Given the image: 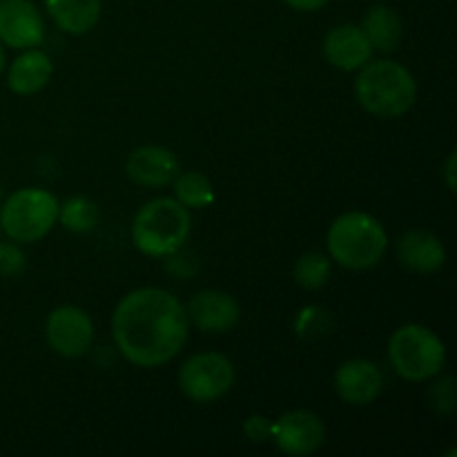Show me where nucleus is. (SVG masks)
I'll list each match as a JSON object with an SVG mask.
<instances>
[{
	"label": "nucleus",
	"mask_w": 457,
	"mask_h": 457,
	"mask_svg": "<svg viewBox=\"0 0 457 457\" xmlns=\"http://www.w3.org/2000/svg\"><path fill=\"white\" fill-rule=\"evenodd\" d=\"M112 337L120 355L141 369H159L186 348L190 320L172 293L154 286L125 295L112 315Z\"/></svg>",
	"instance_id": "f257e3e1"
},
{
	"label": "nucleus",
	"mask_w": 457,
	"mask_h": 457,
	"mask_svg": "<svg viewBox=\"0 0 457 457\" xmlns=\"http://www.w3.org/2000/svg\"><path fill=\"white\" fill-rule=\"evenodd\" d=\"M357 103L379 119H397L413 107L418 83L409 67L397 61H369L355 76Z\"/></svg>",
	"instance_id": "f03ea898"
},
{
	"label": "nucleus",
	"mask_w": 457,
	"mask_h": 457,
	"mask_svg": "<svg viewBox=\"0 0 457 457\" xmlns=\"http://www.w3.org/2000/svg\"><path fill=\"white\" fill-rule=\"evenodd\" d=\"M326 248L337 266L364 272L384 259L388 250V235L382 223L369 212L351 210L330 223Z\"/></svg>",
	"instance_id": "7ed1b4c3"
},
{
	"label": "nucleus",
	"mask_w": 457,
	"mask_h": 457,
	"mask_svg": "<svg viewBox=\"0 0 457 457\" xmlns=\"http://www.w3.org/2000/svg\"><path fill=\"white\" fill-rule=\"evenodd\" d=\"M190 210L172 196H159L143 205L132 221V241L147 257L163 259L187 244Z\"/></svg>",
	"instance_id": "20e7f679"
},
{
	"label": "nucleus",
	"mask_w": 457,
	"mask_h": 457,
	"mask_svg": "<svg viewBox=\"0 0 457 457\" xmlns=\"http://www.w3.org/2000/svg\"><path fill=\"white\" fill-rule=\"evenodd\" d=\"M388 360L406 382H427L445 369L446 346L427 326L404 324L388 339Z\"/></svg>",
	"instance_id": "39448f33"
},
{
	"label": "nucleus",
	"mask_w": 457,
	"mask_h": 457,
	"mask_svg": "<svg viewBox=\"0 0 457 457\" xmlns=\"http://www.w3.org/2000/svg\"><path fill=\"white\" fill-rule=\"evenodd\" d=\"M58 205L45 187H21L0 208V230L16 244H36L58 223Z\"/></svg>",
	"instance_id": "423d86ee"
},
{
	"label": "nucleus",
	"mask_w": 457,
	"mask_h": 457,
	"mask_svg": "<svg viewBox=\"0 0 457 457\" xmlns=\"http://www.w3.org/2000/svg\"><path fill=\"white\" fill-rule=\"evenodd\" d=\"M235 384V366L223 353H195L179 370V388L196 404H210L228 395Z\"/></svg>",
	"instance_id": "0eeeda50"
},
{
	"label": "nucleus",
	"mask_w": 457,
	"mask_h": 457,
	"mask_svg": "<svg viewBox=\"0 0 457 457\" xmlns=\"http://www.w3.org/2000/svg\"><path fill=\"white\" fill-rule=\"evenodd\" d=\"M49 348L65 360H76L89 351L94 342V324L79 306H58L45 324Z\"/></svg>",
	"instance_id": "6e6552de"
},
{
	"label": "nucleus",
	"mask_w": 457,
	"mask_h": 457,
	"mask_svg": "<svg viewBox=\"0 0 457 457\" xmlns=\"http://www.w3.org/2000/svg\"><path fill=\"white\" fill-rule=\"evenodd\" d=\"M270 440L286 455H312L324 445L326 424L312 411H288L272 422Z\"/></svg>",
	"instance_id": "1a4fd4ad"
},
{
	"label": "nucleus",
	"mask_w": 457,
	"mask_h": 457,
	"mask_svg": "<svg viewBox=\"0 0 457 457\" xmlns=\"http://www.w3.org/2000/svg\"><path fill=\"white\" fill-rule=\"evenodd\" d=\"M43 40L45 18L31 0H0V45L29 49Z\"/></svg>",
	"instance_id": "9d476101"
},
{
	"label": "nucleus",
	"mask_w": 457,
	"mask_h": 457,
	"mask_svg": "<svg viewBox=\"0 0 457 457\" xmlns=\"http://www.w3.org/2000/svg\"><path fill=\"white\" fill-rule=\"evenodd\" d=\"M186 312L196 330L212 335L228 333L241 320V308L237 299L223 290H201L190 299Z\"/></svg>",
	"instance_id": "9b49d317"
},
{
	"label": "nucleus",
	"mask_w": 457,
	"mask_h": 457,
	"mask_svg": "<svg viewBox=\"0 0 457 457\" xmlns=\"http://www.w3.org/2000/svg\"><path fill=\"white\" fill-rule=\"evenodd\" d=\"M335 391L346 404L369 406L382 395L384 375L369 360H348L335 370Z\"/></svg>",
	"instance_id": "f8f14e48"
},
{
	"label": "nucleus",
	"mask_w": 457,
	"mask_h": 457,
	"mask_svg": "<svg viewBox=\"0 0 457 457\" xmlns=\"http://www.w3.org/2000/svg\"><path fill=\"white\" fill-rule=\"evenodd\" d=\"M125 172L137 186L163 187L179 174V159L163 145H141L129 152Z\"/></svg>",
	"instance_id": "ddd939ff"
},
{
	"label": "nucleus",
	"mask_w": 457,
	"mask_h": 457,
	"mask_svg": "<svg viewBox=\"0 0 457 457\" xmlns=\"http://www.w3.org/2000/svg\"><path fill=\"white\" fill-rule=\"evenodd\" d=\"M324 56L342 71H357L373 56L369 38L357 25H337L326 34Z\"/></svg>",
	"instance_id": "4468645a"
},
{
	"label": "nucleus",
	"mask_w": 457,
	"mask_h": 457,
	"mask_svg": "<svg viewBox=\"0 0 457 457\" xmlns=\"http://www.w3.org/2000/svg\"><path fill=\"white\" fill-rule=\"evenodd\" d=\"M397 259L418 275H433L446 263V248L437 235L428 230H409L397 239Z\"/></svg>",
	"instance_id": "2eb2a0df"
},
{
	"label": "nucleus",
	"mask_w": 457,
	"mask_h": 457,
	"mask_svg": "<svg viewBox=\"0 0 457 457\" xmlns=\"http://www.w3.org/2000/svg\"><path fill=\"white\" fill-rule=\"evenodd\" d=\"M52 71L54 65L47 54L34 47L22 49L21 56L13 58L12 67H9L7 85L18 96H31L47 87Z\"/></svg>",
	"instance_id": "dca6fc26"
},
{
	"label": "nucleus",
	"mask_w": 457,
	"mask_h": 457,
	"mask_svg": "<svg viewBox=\"0 0 457 457\" xmlns=\"http://www.w3.org/2000/svg\"><path fill=\"white\" fill-rule=\"evenodd\" d=\"M49 18L61 31L83 36L101 21V0H45Z\"/></svg>",
	"instance_id": "f3484780"
},
{
	"label": "nucleus",
	"mask_w": 457,
	"mask_h": 457,
	"mask_svg": "<svg viewBox=\"0 0 457 457\" xmlns=\"http://www.w3.org/2000/svg\"><path fill=\"white\" fill-rule=\"evenodd\" d=\"M361 31L369 38L373 52L391 54L400 47L402 36H404V25H402L400 13L386 4H373L366 12L361 21Z\"/></svg>",
	"instance_id": "a211bd4d"
},
{
	"label": "nucleus",
	"mask_w": 457,
	"mask_h": 457,
	"mask_svg": "<svg viewBox=\"0 0 457 457\" xmlns=\"http://www.w3.org/2000/svg\"><path fill=\"white\" fill-rule=\"evenodd\" d=\"M174 195H177L174 199L186 205L187 210L208 208L214 201L212 183H210V179L205 174L196 172V170H190V172H183L174 177Z\"/></svg>",
	"instance_id": "6ab92c4d"
},
{
	"label": "nucleus",
	"mask_w": 457,
	"mask_h": 457,
	"mask_svg": "<svg viewBox=\"0 0 457 457\" xmlns=\"http://www.w3.org/2000/svg\"><path fill=\"white\" fill-rule=\"evenodd\" d=\"M98 205L87 196H70L65 204L58 205V221L76 235L92 232L98 226Z\"/></svg>",
	"instance_id": "aec40b11"
},
{
	"label": "nucleus",
	"mask_w": 457,
	"mask_h": 457,
	"mask_svg": "<svg viewBox=\"0 0 457 457\" xmlns=\"http://www.w3.org/2000/svg\"><path fill=\"white\" fill-rule=\"evenodd\" d=\"M330 275H333V259L317 250L302 254L293 270L295 281L303 290H321L330 281Z\"/></svg>",
	"instance_id": "412c9836"
},
{
	"label": "nucleus",
	"mask_w": 457,
	"mask_h": 457,
	"mask_svg": "<svg viewBox=\"0 0 457 457\" xmlns=\"http://www.w3.org/2000/svg\"><path fill=\"white\" fill-rule=\"evenodd\" d=\"M27 268V257L16 241H0V277H18Z\"/></svg>",
	"instance_id": "4be33fe9"
},
{
	"label": "nucleus",
	"mask_w": 457,
	"mask_h": 457,
	"mask_svg": "<svg viewBox=\"0 0 457 457\" xmlns=\"http://www.w3.org/2000/svg\"><path fill=\"white\" fill-rule=\"evenodd\" d=\"M165 259V270L170 275H174L177 279H190V277L196 275L199 270V259H196L195 253H187L186 245L179 250H174L172 254H168Z\"/></svg>",
	"instance_id": "5701e85b"
},
{
	"label": "nucleus",
	"mask_w": 457,
	"mask_h": 457,
	"mask_svg": "<svg viewBox=\"0 0 457 457\" xmlns=\"http://www.w3.org/2000/svg\"><path fill=\"white\" fill-rule=\"evenodd\" d=\"M431 400L437 406L440 413H453L457 397H455V382L453 378H445L431 388Z\"/></svg>",
	"instance_id": "b1692460"
},
{
	"label": "nucleus",
	"mask_w": 457,
	"mask_h": 457,
	"mask_svg": "<svg viewBox=\"0 0 457 457\" xmlns=\"http://www.w3.org/2000/svg\"><path fill=\"white\" fill-rule=\"evenodd\" d=\"M270 428H272V422L268 418H262V415H253V418L245 420L244 424V433L253 442L270 440Z\"/></svg>",
	"instance_id": "393cba45"
},
{
	"label": "nucleus",
	"mask_w": 457,
	"mask_h": 457,
	"mask_svg": "<svg viewBox=\"0 0 457 457\" xmlns=\"http://www.w3.org/2000/svg\"><path fill=\"white\" fill-rule=\"evenodd\" d=\"M284 3L297 12H317V9L326 7L330 0H284Z\"/></svg>",
	"instance_id": "a878e982"
},
{
	"label": "nucleus",
	"mask_w": 457,
	"mask_h": 457,
	"mask_svg": "<svg viewBox=\"0 0 457 457\" xmlns=\"http://www.w3.org/2000/svg\"><path fill=\"white\" fill-rule=\"evenodd\" d=\"M445 179H446V186H449V190L455 192V152H451L449 159H446Z\"/></svg>",
	"instance_id": "bb28decb"
},
{
	"label": "nucleus",
	"mask_w": 457,
	"mask_h": 457,
	"mask_svg": "<svg viewBox=\"0 0 457 457\" xmlns=\"http://www.w3.org/2000/svg\"><path fill=\"white\" fill-rule=\"evenodd\" d=\"M3 70H4V49L3 45H0V74H3Z\"/></svg>",
	"instance_id": "cd10ccee"
},
{
	"label": "nucleus",
	"mask_w": 457,
	"mask_h": 457,
	"mask_svg": "<svg viewBox=\"0 0 457 457\" xmlns=\"http://www.w3.org/2000/svg\"><path fill=\"white\" fill-rule=\"evenodd\" d=\"M0 199H3V186H0Z\"/></svg>",
	"instance_id": "c85d7f7f"
},
{
	"label": "nucleus",
	"mask_w": 457,
	"mask_h": 457,
	"mask_svg": "<svg viewBox=\"0 0 457 457\" xmlns=\"http://www.w3.org/2000/svg\"><path fill=\"white\" fill-rule=\"evenodd\" d=\"M0 235H3V230H0Z\"/></svg>",
	"instance_id": "c756f323"
}]
</instances>
